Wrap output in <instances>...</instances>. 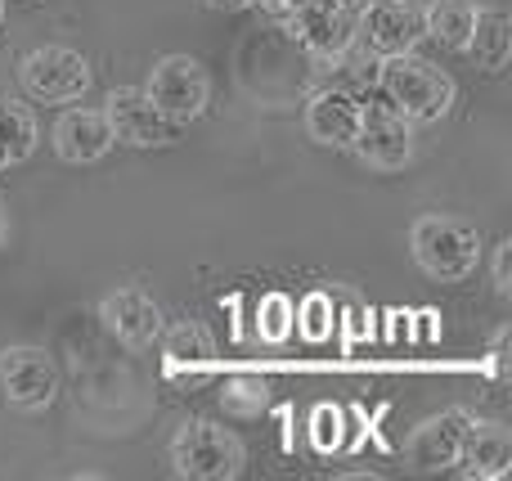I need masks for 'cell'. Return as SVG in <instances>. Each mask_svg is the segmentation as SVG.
<instances>
[{"instance_id":"obj_1","label":"cell","mask_w":512,"mask_h":481,"mask_svg":"<svg viewBox=\"0 0 512 481\" xmlns=\"http://www.w3.org/2000/svg\"><path fill=\"white\" fill-rule=\"evenodd\" d=\"M378 86L387 95V104L396 108L405 122H441L454 108V77L436 63H427L423 54H382L378 63Z\"/></svg>"},{"instance_id":"obj_2","label":"cell","mask_w":512,"mask_h":481,"mask_svg":"<svg viewBox=\"0 0 512 481\" xmlns=\"http://www.w3.org/2000/svg\"><path fill=\"white\" fill-rule=\"evenodd\" d=\"M409 252L423 266V275L459 284V279L477 275L481 266V234L454 216H418L409 230Z\"/></svg>"},{"instance_id":"obj_3","label":"cell","mask_w":512,"mask_h":481,"mask_svg":"<svg viewBox=\"0 0 512 481\" xmlns=\"http://www.w3.org/2000/svg\"><path fill=\"white\" fill-rule=\"evenodd\" d=\"M171 464H176L180 477H194V481H230L243 473L248 464V450L243 441L234 437L230 428L221 423H207V419H194L176 432L171 441Z\"/></svg>"},{"instance_id":"obj_4","label":"cell","mask_w":512,"mask_h":481,"mask_svg":"<svg viewBox=\"0 0 512 481\" xmlns=\"http://www.w3.org/2000/svg\"><path fill=\"white\" fill-rule=\"evenodd\" d=\"M144 95L158 104V113L176 126H189L207 113L212 104V77L207 68L194 59V54H162L149 68V81H144Z\"/></svg>"},{"instance_id":"obj_5","label":"cell","mask_w":512,"mask_h":481,"mask_svg":"<svg viewBox=\"0 0 512 481\" xmlns=\"http://www.w3.org/2000/svg\"><path fill=\"white\" fill-rule=\"evenodd\" d=\"M18 86L45 104H72L90 90V63L68 45H41V50L23 54Z\"/></svg>"},{"instance_id":"obj_6","label":"cell","mask_w":512,"mask_h":481,"mask_svg":"<svg viewBox=\"0 0 512 481\" xmlns=\"http://www.w3.org/2000/svg\"><path fill=\"white\" fill-rule=\"evenodd\" d=\"M0 396L23 414H41L59 396V365L41 347H5L0 351Z\"/></svg>"},{"instance_id":"obj_7","label":"cell","mask_w":512,"mask_h":481,"mask_svg":"<svg viewBox=\"0 0 512 481\" xmlns=\"http://www.w3.org/2000/svg\"><path fill=\"white\" fill-rule=\"evenodd\" d=\"M99 113L108 117V131H113L117 144H131V149H162V144L176 140L180 126L167 122L158 113L144 86H122V90H108L104 108Z\"/></svg>"},{"instance_id":"obj_8","label":"cell","mask_w":512,"mask_h":481,"mask_svg":"<svg viewBox=\"0 0 512 481\" xmlns=\"http://www.w3.org/2000/svg\"><path fill=\"white\" fill-rule=\"evenodd\" d=\"M288 32L310 59L319 63H337L346 50L355 45V14L324 5V0H306L288 14Z\"/></svg>"},{"instance_id":"obj_9","label":"cell","mask_w":512,"mask_h":481,"mask_svg":"<svg viewBox=\"0 0 512 481\" xmlns=\"http://www.w3.org/2000/svg\"><path fill=\"white\" fill-rule=\"evenodd\" d=\"M355 36H364L373 54H405L423 41V9L409 0H369L355 18Z\"/></svg>"},{"instance_id":"obj_10","label":"cell","mask_w":512,"mask_h":481,"mask_svg":"<svg viewBox=\"0 0 512 481\" xmlns=\"http://www.w3.org/2000/svg\"><path fill=\"white\" fill-rule=\"evenodd\" d=\"M351 153L373 171H400L414 162V135H409V122L387 108V113H369L364 108V126L355 135Z\"/></svg>"},{"instance_id":"obj_11","label":"cell","mask_w":512,"mask_h":481,"mask_svg":"<svg viewBox=\"0 0 512 481\" xmlns=\"http://www.w3.org/2000/svg\"><path fill=\"white\" fill-rule=\"evenodd\" d=\"M364 126V104L351 95V90H315L306 99V135L324 149H351L355 135Z\"/></svg>"},{"instance_id":"obj_12","label":"cell","mask_w":512,"mask_h":481,"mask_svg":"<svg viewBox=\"0 0 512 481\" xmlns=\"http://www.w3.org/2000/svg\"><path fill=\"white\" fill-rule=\"evenodd\" d=\"M99 320H104V329L113 333L117 342H126V347H135V351L153 347L162 333L158 302H153L149 293H140V288H117V293H108L104 302H99Z\"/></svg>"},{"instance_id":"obj_13","label":"cell","mask_w":512,"mask_h":481,"mask_svg":"<svg viewBox=\"0 0 512 481\" xmlns=\"http://www.w3.org/2000/svg\"><path fill=\"white\" fill-rule=\"evenodd\" d=\"M468 423H472L468 410H445V414H436V419L418 423L414 437H409V446H405L409 464H414L418 473H441V468L459 464Z\"/></svg>"},{"instance_id":"obj_14","label":"cell","mask_w":512,"mask_h":481,"mask_svg":"<svg viewBox=\"0 0 512 481\" xmlns=\"http://www.w3.org/2000/svg\"><path fill=\"white\" fill-rule=\"evenodd\" d=\"M50 144L63 162H72V167H90V162L108 158V149H113L117 140H113L108 117L99 113V108H68V113L54 122Z\"/></svg>"},{"instance_id":"obj_15","label":"cell","mask_w":512,"mask_h":481,"mask_svg":"<svg viewBox=\"0 0 512 481\" xmlns=\"http://www.w3.org/2000/svg\"><path fill=\"white\" fill-rule=\"evenodd\" d=\"M158 342H162V356H167V374L203 378L216 365V342L207 333V324H198V320L171 324V329L158 333Z\"/></svg>"},{"instance_id":"obj_16","label":"cell","mask_w":512,"mask_h":481,"mask_svg":"<svg viewBox=\"0 0 512 481\" xmlns=\"http://www.w3.org/2000/svg\"><path fill=\"white\" fill-rule=\"evenodd\" d=\"M459 464H468L472 477H504L512 468V437L504 423H468V437H463Z\"/></svg>"},{"instance_id":"obj_17","label":"cell","mask_w":512,"mask_h":481,"mask_svg":"<svg viewBox=\"0 0 512 481\" xmlns=\"http://www.w3.org/2000/svg\"><path fill=\"white\" fill-rule=\"evenodd\" d=\"M468 54L486 72H504L512 59V18L508 9H477V27L468 36Z\"/></svg>"},{"instance_id":"obj_18","label":"cell","mask_w":512,"mask_h":481,"mask_svg":"<svg viewBox=\"0 0 512 481\" xmlns=\"http://www.w3.org/2000/svg\"><path fill=\"white\" fill-rule=\"evenodd\" d=\"M36 140H41V126H36L32 108L18 99H0V171L32 158Z\"/></svg>"},{"instance_id":"obj_19","label":"cell","mask_w":512,"mask_h":481,"mask_svg":"<svg viewBox=\"0 0 512 481\" xmlns=\"http://www.w3.org/2000/svg\"><path fill=\"white\" fill-rule=\"evenodd\" d=\"M477 0H432L423 9V32L441 41L445 50H468V36L477 27Z\"/></svg>"},{"instance_id":"obj_20","label":"cell","mask_w":512,"mask_h":481,"mask_svg":"<svg viewBox=\"0 0 512 481\" xmlns=\"http://www.w3.org/2000/svg\"><path fill=\"white\" fill-rule=\"evenodd\" d=\"M256 329H261L265 342H288V333H292V302H288V297H283V293H270V297H265Z\"/></svg>"},{"instance_id":"obj_21","label":"cell","mask_w":512,"mask_h":481,"mask_svg":"<svg viewBox=\"0 0 512 481\" xmlns=\"http://www.w3.org/2000/svg\"><path fill=\"white\" fill-rule=\"evenodd\" d=\"M495 288L499 293H512V239H499L495 243Z\"/></svg>"},{"instance_id":"obj_22","label":"cell","mask_w":512,"mask_h":481,"mask_svg":"<svg viewBox=\"0 0 512 481\" xmlns=\"http://www.w3.org/2000/svg\"><path fill=\"white\" fill-rule=\"evenodd\" d=\"M252 5H261L265 14H274V18H288L297 5H306V0H252Z\"/></svg>"},{"instance_id":"obj_23","label":"cell","mask_w":512,"mask_h":481,"mask_svg":"<svg viewBox=\"0 0 512 481\" xmlns=\"http://www.w3.org/2000/svg\"><path fill=\"white\" fill-rule=\"evenodd\" d=\"M324 5H333V9H342V14H355V18H360V9L369 5V0H324Z\"/></svg>"},{"instance_id":"obj_24","label":"cell","mask_w":512,"mask_h":481,"mask_svg":"<svg viewBox=\"0 0 512 481\" xmlns=\"http://www.w3.org/2000/svg\"><path fill=\"white\" fill-rule=\"evenodd\" d=\"M252 0H207V9H248Z\"/></svg>"},{"instance_id":"obj_25","label":"cell","mask_w":512,"mask_h":481,"mask_svg":"<svg viewBox=\"0 0 512 481\" xmlns=\"http://www.w3.org/2000/svg\"><path fill=\"white\" fill-rule=\"evenodd\" d=\"M5 239H9V216H5V207H0V248H5Z\"/></svg>"},{"instance_id":"obj_26","label":"cell","mask_w":512,"mask_h":481,"mask_svg":"<svg viewBox=\"0 0 512 481\" xmlns=\"http://www.w3.org/2000/svg\"><path fill=\"white\" fill-rule=\"evenodd\" d=\"M0 23H5V0H0Z\"/></svg>"}]
</instances>
